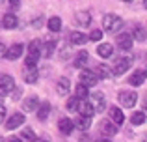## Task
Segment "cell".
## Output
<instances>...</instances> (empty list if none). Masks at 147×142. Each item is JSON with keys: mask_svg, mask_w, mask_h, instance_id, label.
<instances>
[{"mask_svg": "<svg viewBox=\"0 0 147 142\" xmlns=\"http://www.w3.org/2000/svg\"><path fill=\"white\" fill-rule=\"evenodd\" d=\"M144 142H147V137H145V139H144Z\"/></svg>", "mask_w": 147, "mask_h": 142, "instance_id": "46", "label": "cell"}, {"mask_svg": "<svg viewBox=\"0 0 147 142\" xmlns=\"http://www.w3.org/2000/svg\"><path fill=\"white\" fill-rule=\"evenodd\" d=\"M145 73H147V69H145Z\"/></svg>", "mask_w": 147, "mask_h": 142, "instance_id": "48", "label": "cell"}, {"mask_svg": "<svg viewBox=\"0 0 147 142\" xmlns=\"http://www.w3.org/2000/svg\"><path fill=\"white\" fill-rule=\"evenodd\" d=\"M2 56H7V49L4 47V43H0V58Z\"/></svg>", "mask_w": 147, "mask_h": 142, "instance_id": "38", "label": "cell"}, {"mask_svg": "<svg viewBox=\"0 0 147 142\" xmlns=\"http://www.w3.org/2000/svg\"><path fill=\"white\" fill-rule=\"evenodd\" d=\"M39 56H41V52H28V56L24 58L26 67H36V64L39 62Z\"/></svg>", "mask_w": 147, "mask_h": 142, "instance_id": "29", "label": "cell"}, {"mask_svg": "<svg viewBox=\"0 0 147 142\" xmlns=\"http://www.w3.org/2000/svg\"><path fill=\"white\" fill-rule=\"evenodd\" d=\"M54 49H56V39H47L43 43V54L49 58V56L54 52Z\"/></svg>", "mask_w": 147, "mask_h": 142, "instance_id": "32", "label": "cell"}, {"mask_svg": "<svg viewBox=\"0 0 147 142\" xmlns=\"http://www.w3.org/2000/svg\"><path fill=\"white\" fill-rule=\"evenodd\" d=\"M15 90V80L9 75H0V94H13Z\"/></svg>", "mask_w": 147, "mask_h": 142, "instance_id": "6", "label": "cell"}, {"mask_svg": "<svg viewBox=\"0 0 147 142\" xmlns=\"http://www.w3.org/2000/svg\"><path fill=\"white\" fill-rule=\"evenodd\" d=\"M134 45V37L130 36V34H121V36L117 37V47L121 49V51H130Z\"/></svg>", "mask_w": 147, "mask_h": 142, "instance_id": "14", "label": "cell"}, {"mask_svg": "<svg viewBox=\"0 0 147 142\" xmlns=\"http://www.w3.org/2000/svg\"><path fill=\"white\" fill-rule=\"evenodd\" d=\"M91 120L93 118H86V116H78L76 118V122H75V125H76V129H80V131H88V129L91 127Z\"/></svg>", "mask_w": 147, "mask_h": 142, "instance_id": "25", "label": "cell"}, {"mask_svg": "<svg viewBox=\"0 0 147 142\" xmlns=\"http://www.w3.org/2000/svg\"><path fill=\"white\" fill-rule=\"evenodd\" d=\"M47 28L50 30V32H60V30H61V19L56 17V15L50 17L49 21H47Z\"/></svg>", "mask_w": 147, "mask_h": 142, "instance_id": "26", "label": "cell"}, {"mask_svg": "<svg viewBox=\"0 0 147 142\" xmlns=\"http://www.w3.org/2000/svg\"><path fill=\"white\" fill-rule=\"evenodd\" d=\"M36 142H47V140H36Z\"/></svg>", "mask_w": 147, "mask_h": 142, "instance_id": "44", "label": "cell"}, {"mask_svg": "<svg viewBox=\"0 0 147 142\" xmlns=\"http://www.w3.org/2000/svg\"><path fill=\"white\" fill-rule=\"evenodd\" d=\"M145 80H147V73L144 69H136L132 75L129 77V84L130 86H142Z\"/></svg>", "mask_w": 147, "mask_h": 142, "instance_id": "10", "label": "cell"}, {"mask_svg": "<svg viewBox=\"0 0 147 142\" xmlns=\"http://www.w3.org/2000/svg\"><path fill=\"white\" fill-rule=\"evenodd\" d=\"M56 92L60 95H69V92H71V82H69V79L67 77H61V79H58V82H56Z\"/></svg>", "mask_w": 147, "mask_h": 142, "instance_id": "17", "label": "cell"}, {"mask_svg": "<svg viewBox=\"0 0 147 142\" xmlns=\"http://www.w3.org/2000/svg\"><path fill=\"white\" fill-rule=\"evenodd\" d=\"M22 52H24V45L22 43H15V45H11V47L7 49V56L6 58L7 60H17V58L22 56Z\"/></svg>", "mask_w": 147, "mask_h": 142, "instance_id": "18", "label": "cell"}, {"mask_svg": "<svg viewBox=\"0 0 147 142\" xmlns=\"http://www.w3.org/2000/svg\"><path fill=\"white\" fill-rule=\"evenodd\" d=\"M95 75H97V79H112L114 77V73H112V69L108 66H104V64H99V66H95Z\"/></svg>", "mask_w": 147, "mask_h": 142, "instance_id": "19", "label": "cell"}, {"mask_svg": "<svg viewBox=\"0 0 147 142\" xmlns=\"http://www.w3.org/2000/svg\"><path fill=\"white\" fill-rule=\"evenodd\" d=\"M24 120H26V116L22 112H13L9 118H7V122H6V129L7 131H13V129L21 127V125L24 124Z\"/></svg>", "mask_w": 147, "mask_h": 142, "instance_id": "5", "label": "cell"}, {"mask_svg": "<svg viewBox=\"0 0 147 142\" xmlns=\"http://www.w3.org/2000/svg\"><path fill=\"white\" fill-rule=\"evenodd\" d=\"M32 24H34V28H39V24H41V17L34 19V21H32Z\"/></svg>", "mask_w": 147, "mask_h": 142, "instance_id": "39", "label": "cell"}, {"mask_svg": "<svg viewBox=\"0 0 147 142\" xmlns=\"http://www.w3.org/2000/svg\"><path fill=\"white\" fill-rule=\"evenodd\" d=\"M144 6H145V7H147V2H144Z\"/></svg>", "mask_w": 147, "mask_h": 142, "instance_id": "45", "label": "cell"}, {"mask_svg": "<svg viewBox=\"0 0 147 142\" xmlns=\"http://www.w3.org/2000/svg\"><path fill=\"white\" fill-rule=\"evenodd\" d=\"M145 120H147V116L142 110H138V112H134L132 116H130V124L132 125H142V124H145Z\"/></svg>", "mask_w": 147, "mask_h": 142, "instance_id": "30", "label": "cell"}, {"mask_svg": "<svg viewBox=\"0 0 147 142\" xmlns=\"http://www.w3.org/2000/svg\"><path fill=\"white\" fill-rule=\"evenodd\" d=\"M90 103L93 105L95 112H104V109H106V95L102 92H93L90 95Z\"/></svg>", "mask_w": 147, "mask_h": 142, "instance_id": "4", "label": "cell"}, {"mask_svg": "<svg viewBox=\"0 0 147 142\" xmlns=\"http://www.w3.org/2000/svg\"><path fill=\"white\" fill-rule=\"evenodd\" d=\"M21 97H22V88H15L13 94H11V99H13V101H19Z\"/></svg>", "mask_w": 147, "mask_h": 142, "instance_id": "36", "label": "cell"}, {"mask_svg": "<svg viewBox=\"0 0 147 142\" xmlns=\"http://www.w3.org/2000/svg\"><path fill=\"white\" fill-rule=\"evenodd\" d=\"M6 118V107L4 105H0V124H2V120Z\"/></svg>", "mask_w": 147, "mask_h": 142, "instance_id": "37", "label": "cell"}, {"mask_svg": "<svg viewBox=\"0 0 147 142\" xmlns=\"http://www.w3.org/2000/svg\"><path fill=\"white\" fill-rule=\"evenodd\" d=\"M2 26H4L6 30H13V28H17V26H19V19H17V15L11 13V11H9V13H6V15L2 17Z\"/></svg>", "mask_w": 147, "mask_h": 142, "instance_id": "16", "label": "cell"}, {"mask_svg": "<svg viewBox=\"0 0 147 142\" xmlns=\"http://www.w3.org/2000/svg\"><path fill=\"white\" fill-rule=\"evenodd\" d=\"M99 82L97 75H95V71H90V69H82L80 71V84H84V86H95V84Z\"/></svg>", "mask_w": 147, "mask_h": 142, "instance_id": "7", "label": "cell"}, {"mask_svg": "<svg viewBox=\"0 0 147 142\" xmlns=\"http://www.w3.org/2000/svg\"><path fill=\"white\" fill-rule=\"evenodd\" d=\"M102 39V30H91L90 32V41H100Z\"/></svg>", "mask_w": 147, "mask_h": 142, "instance_id": "34", "label": "cell"}, {"mask_svg": "<svg viewBox=\"0 0 147 142\" xmlns=\"http://www.w3.org/2000/svg\"><path fill=\"white\" fill-rule=\"evenodd\" d=\"M108 114H110V122H112V124L123 125V122H125V114H123V110L119 109V107H110Z\"/></svg>", "mask_w": 147, "mask_h": 142, "instance_id": "11", "label": "cell"}, {"mask_svg": "<svg viewBox=\"0 0 147 142\" xmlns=\"http://www.w3.org/2000/svg\"><path fill=\"white\" fill-rule=\"evenodd\" d=\"M90 41V36H86L84 32H80V30H75V32L69 34V43L71 45H84Z\"/></svg>", "mask_w": 147, "mask_h": 142, "instance_id": "12", "label": "cell"}, {"mask_svg": "<svg viewBox=\"0 0 147 142\" xmlns=\"http://www.w3.org/2000/svg\"><path fill=\"white\" fill-rule=\"evenodd\" d=\"M132 37H134V41H145L147 39V30L142 24H136L132 28Z\"/></svg>", "mask_w": 147, "mask_h": 142, "instance_id": "24", "label": "cell"}, {"mask_svg": "<svg viewBox=\"0 0 147 142\" xmlns=\"http://www.w3.org/2000/svg\"><path fill=\"white\" fill-rule=\"evenodd\" d=\"M78 112H80V116L93 118V114H95V109H93V105H91L90 101H82V103H80V109H78Z\"/></svg>", "mask_w": 147, "mask_h": 142, "instance_id": "22", "label": "cell"}, {"mask_svg": "<svg viewBox=\"0 0 147 142\" xmlns=\"http://www.w3.org/2000/svg\"><path fill=\"white\" fill-rule=\"evenodd\" d=\"M80 103H82V101H80L76 95H73V97L67 99V105H65V107H67V110H71V112H76V110L80 109Z\"/></svg>", "mask_w": 147, "mask_h": 142, "instance_id": "31", "label": "cell"}, {"mask_svg": "<svg viewBox=\"0 0 147 142\" xmlns=\"http://www.w3.org/2000/svg\"><path fill=\"white\" fill-rule=\"evenodd\" d=\"M117 99H119V103H121V107L132 109V107H136V103H138V94L132 92V90H125V92H119Z\"/></svg>", "mask_w": 147, "mask_h": 142, "instance_id": "2", "label": "cell"}, {"mask_svg": "<svg viewBox=\"0 0 147 142\" xmlns=\"http://www.w3.org/2000/svg\"><path fill=\"white\" fill-rule=\"evenodd\" d=\"M22 79H24L26 84L37 82V79H39V69H37V67H24V71H22Z\"/></svg>", "mask_w": 147, "mask_h": 142, "instance_id": "13", "label": "cell"}, {"mask_svg": "<svg viewBox=\"0 0 147 142\" xmlns=\"http://www.w3.org/2000/svg\"><path fill=\"white\" fill-rule=\"evenodd\" d=\"M132 56H121V58H117L115 60V64H114V67H112V73H114V77H119V75H123L125 71H129V67L132 66Z\"/></svg>", "mask_w": 147, "mask_h": 142, "instance_id": "3", "label": "cell"}, {"mask_svg": "<svg viewBox=\"0 0 147 142\" xmlns=\"http://www.w3.org/2000/svg\"><path fill=\"white\" fill-rule=\"evenodd\" d=\"M99 142H110V140H108V139H100Z\"/></svg>", "mask_w": 147, "mask_h": 142, "instance_id": "43", "label": "cell"}, {"mask_svg": "<svg viewBox=\"0 0 147 142\" xmlns=\"http://www.w3.org/2000/svg\"><path fill=\"white\" fill-rule=\"evenodd\" d=\"M49 114H50V105L47 101L45 103H41V107H39V110H37V120H41V122H45L49 118Z\"/></svg>", "mask_w": 147, "mask_h": 142, "instance_id": "28", "label": "cell"}, {"mask_svg": "<svg viewBox=\"0 0 147 142\" xmlns=\"http://www.w3.org/2000/svg\"><path fill=\"white\" fill-rule=\"evenodd\" d=\"M22 139L36 140V133H34V129L32 127H24V129H22Z\"/></svg>", "mask_w": 147, "mask_h": 142, "instance_id": "33", "label": "cell"}, {"mask_svg": "<svg viewBox=\"0 0 147 142\" xmlns=\"http://www.w3.org/2000/svg\"><path fill=\"white\" fill-rule=\"evenodd\" d=\"M41 103H39V97L37 95H28V97L22 101V110H26V112H32V110H39Z\"/></svg>", "mask_w": 147, "mask_h": 142, "instance_id": "8", "label": "cell"}, {"mask_svg": "<svg viewBox=\"0 0 147 142\" xmlns=\"http://www.w3.org/2000/svg\"><path fill=\"white\" fill-rule=\"evenodd\" d=\"M60 54H61V56H60V58H61V60H67V58H69V56H71V54H73V51H71V45H69V47H65V49H63V51H61V52H60Z\"/></svg>", "mask_w": 147, "mask_h": 142, "instance_id": "35", "label": "cell"}, {"mask_svg": "<svg viewBox=\"0 0 147 142\" xmlns=\"http://www.w3.org/2000/svg\"><path fill=\"white\" fill-rule=\"evenodd\" d=\"M97 54L100 56V58H110L112 54H114V45L110 43H100L97 47Z\"/></svg>", "mask_w": 147, "mask_h": 142, "instance_id": "21", "label": "cell"}, {"mask_svg": "<svg viewBox=\"0 0 147 142\" xmlns=\"http://www.w3.org/2000/svg\"><path fill=\"white\" fill-rule=\"evenodd\" d=\"M0 142H4V140H2V139H0Z\"/></svg>", "mask_w": 147, "mask_h": 142, "instance_id": "47", "label": "cell"}, {"mask_svg": "<svg viewBox=\"0 0 147 142\" xmlns=\"http://www.w3.org/2000/svg\"><path fill=\"white\" fill-rule=\"evenodd\" d=\"M0 95H2V94H0Z\"/></svg>", "mask_w": 147, "mask_h": 142, "instance_id": "49", "label": "cell"}, {"mask_svg": "<svg viewBox=\"0 0 147 142\" xmlns=\"http://www.w3.org/2000/svg\"><path fill=\"white\" fill-rule=\"evenodd\" d=\"M99 129H100V133H102L104 137H114L115 133H117V125L112 124L110 120H102L100 125H99Z\"/></svg>", "mask_w": 147, "mask_h": 142, "instance_id": "15", "label": "cell"}, {"mask_svg": "<svg viewBox=\"0 0 147 142\" xmlns=\"http://www.w3.org/2000/svg\"><path fill=\"white\" fill-rule=\"evenodd\" d=\"M88 60H90V54H88V51H80L75 54V66L80 67V69H84L88 64Z\"/></svg>", "mask_w": 147, "mask_h": 142, "instance_id": "23", "label": "cell"}, {"mask_svg": "<svg viewBox=\"0 0 147 142\" xmlns=\"http://www.w3.org/2000/svg\"><path fill=\"white\" fill-rule=\"evenodd\" d=\"M58 129H60V133H61V135L69 137L73 131H75V122H73V120H69V118H61V120L58 122Z\"/></svg>", "mask_w": 147, "mask_h": 142, "instance_id": "9", "label": "cell"}, {"mask_svg": "<svg viewBox=\"0 0 147 142\" xmlns=\"http://www.w3.org/2000/svg\"><path fill=\"white\" fill-rule=\"evenodd\" d=\"M75 95L80 99V101H86V99L90 97V88L84 86V84H78V86H76V90H75Z\"/></svg>", "mask_w": 147, "mask_h": 142, "instance_id": "27", "label": "cell"}, {"mask_svg": "<svg viewBox=\"0 0 147 142\" xmlns=\"http://www.w3.org/2000/svg\"><path fill=\"white\" fill-rule=\"evenodd\" d=\"M142 105H144V109L147 110V94H145V97H144V101H142Z\"/></svg>", "mask_w": 147, "mask_h": 142, "instance_id": "41", "label": "cell"}, {"mask_svg": "<svg viewBox=\"0 0 147 142\" xmlns=\"http://www.w3.org/2000/svg\"><path fill=\"white\" fill-rule=\"evenodd\" d=\"M7 142H22V139H19V137H9Z\"/></svg>", "mask_w": 147, "mask_h": 142, "instance_id": "40", "label": "cell"}, {"mask_svg": "<svg viewBox=\"0 0 147 142\" xmlns=\"http://www.w3.org/2000/svg\"><path fill=\"white\" fill-rule=\"evenodd\" d=\"M76 22H78L80 26H90L91 24V13L88 10L76 11Z\"/></svg>", "mask_w": 147, "mask_h": 142, "instance_id": "20", "label": "cell"}, {"mask_svg": "<svg viewBox=\"0 0 147 142\" xmlns=\"http://www.w3.org/2000/svg\"><path fill=\"white\" fill-rule=\"evenodd\" d=\"M121 26H123V19L119 17V15L108 13V15H104V17H102V28H104V32L114 34V32H117V30H121Z\"/></svg>", "mask_w": 147, "mask_h": 142, "instance_id": "1", "label": "cell"}, {"mask_svg": "<svg viewBox=\"0 0 147 142\" xmlns=\"http://www.w3.org/2000/svg\"><path fill=\"white\" fill-rule=\"evenodd\" d=\"M9 7H19V2H9Z\"/></svg>", "mask_w": 147, "mask_h": 142, "instance_id": "42", "label": "cell"}]
</instances>
